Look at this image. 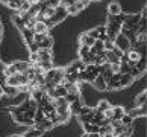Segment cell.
Returning a JSON list of instances; mask_svg holds the SVG:
<instances>
[{
  "label": "cell",
  "mask_w": 147,
  "mask_h": 137,
  "mask_svg": "<svg viewBox=\"0 0 147 137\" xmlns=\"http://www.w3.org/2000/svg\"><path fill=\"white\" fill-rule=\"evenodd\" d=\"M114 46H115L117 49H120V50H121L123 53L127 52L129 49L132 47V46H130V41H129L123 34H117V37L114 38Z\"/></svg>",
  "instance_id": "obj_1"
},
{
  "label": "cell",
  "mask_w": 147,
  "mask_h": 137,
  "mask_svg": "<svg viewBox=\"0 0 147 137\" xmlns=\"http://www.w3.org/2000/svg\"><path fill=\"white\" fill-rule=\"evenodd\" d=\"M91 85L94 87L96 90H99V91H103V90H106V81H105V78L99 73L94 78V81L91 82Z\"/></svg>",
  "instance_id": "obj_2"
},
{
  "label": "cell",
  "mask_w": 147,
  "mask_h": 137,
  "mask_svg": "<svg viewBox=\"0 0 147 137\" xmlns=\"http://www.w3.org/2000/svg\"><path fill=\"white\" fill-rule=\"evenodd\" d=\"M126 53V57H127V59L129 61H132V63H137V61H140L141 58H143V55H141V52L138 50V49H134V47H130L127 52H124Z\"/></svg>",
  "instance_id": "obj_3"
},
{
  "label": "cell",
  "mask_w": 147,
  "mask_h": 137,
  "mask_svg": "<svg viewBox=\"0 0 147 137\" xmlns=\"http://www.w3.org/2000/svg\"><path fill=\"white\" fill-rule=\"evenodd\" d=\"M36 55H38V59H40V61H52L53 59L52 49H38Z\"/></svg>",
  "instance_id": "obj_4"
},
{
  "label": "cell",
  "mask_w": 147,
  "mask_h": 137,
  "mask_svg": "<svg viewBox=\"0 0 147 137\" xmlns=\"http://www.w3.org/2000/svg\"><path fill=\"white\" fill-rule=\"evenodd\" d=\"M34 34H49V27L46 25V21H36V23L34 25Z\"/></svg>",
  "instance_id": "obj_5"
},
{
  "label": "cell",
  "mask_w": 147,
  "mask_h": 137,
  "mask_svg": "<svg viewBox=\"0 0 147 137\" xmlns=\"http://www.w3.org/2000/svg\"><path fill=\"white\" fill-rule=\"evenodd\" d=\"M40 12L42 14V17H44V21L52 18L53 15H55V6H50V5H46V6H42Z\"/></svg>",
  "instance_id": "obj_6"
},
{
  "label": "cell",
  "mask_w": 147,
  "mask_h": 137,
  "mask_svg": "<svg viewBox=\"0 0 147 137\" xmlns=\"http://www.w3.org/2000/svg\"><path fill=\"white\" fill-rule=\"evenodd\" d=\"M64 69H55V72H53V76H52V82L55 85H58V84H61L62 82V79H64Z\"/></svg>",
  "instance_id": "obj_7"
},
{
  "label": "cell",
  "mask_w": 147,
  "mask_h": 137,
  "mask_svg": "<svg viewBox=\"0 0 147 137\" xmlns=\"http://www.w3.org/2000/svg\"><path fill=\"white\" fill-rule=\"evenodd\" d=\"M34 127L36 128V130H41V131H46V130H52L53 128V123H52V120H49L47 117H44L41 120L40 123H36V125H34Z\"/></svg>",
  "instance_id": "obj_8"
},
{
  "label": "cell",
  "mask_w": 147,
  "mask_h": 137,
  "mask_svg": "<svg viewBox=\"0 0 147 137\" xmlns=\"http://www.w3.org/2000/svg\"><path fill=\"white\" fill-rule=\"evenodd\" d=\"M67 89L62 85V84H58V85H55V89H53V97H65V95H67Z\"/></svg>",
  "instance_id": "obj_9"
},
{
  "label": "cell",
  "mask_w": 147,
  "mask_h": 137,
  "mask_svg": "<svg viewBox=\"0 0 147 137\" xmlns=\"http://www.w3.org/2000/svg\"><path fill=\"white\" fill-rule=\"evenodd\" d=\"M52 46H53V40H52V37L50 35H44V38L38 43V47L40 49H52Z\"/></svg>",
  "instance_id": "obj_10"
},
{
  "label": "cell",
  "mask_w": 147,
  "mask_h": 137,
  "mask_svg": "<svg viewBox=\"0 0 147 137\" xmlns=\"http://www.w3.org/2000/svg\"><path fill=\"white\" fill-rule=\"evenodd\" d=\"M99 125H94V123H84V131L85 134H99Z\"/></svg>",
  "instance_id": "obj_11"
},
{
  "label": "cell",
  "mask_w": 147,
  "mask_h": 137,
  "mask_svg": "<svg viewBox=\"0 0 147 137\" xmlns=\"http://www.w3.org/2000/svg\"><path fill=\"white\" fill-rule=\"evenodd\" d=\"M12 64H14V67L18 73H24L26 70H28V67L30 65V63H28V61H15Z\"/></svg>",
  "instance_id": "obj_12"
},
{
  "label": "cell",
  "mask_w": 147,
  "mask_h": 137,
  "mask_svg": "<svg viewBox=\"0 0 147 137\" xmlns=\"http://www.w3.org/2000/svg\"><path fill=\"white\" fill-rule=\"evenodd\" d=\"M121 12L123 11H121V8H120V3H117V2H112L109 6H108V14L109 15H118Z\"/></svg>",
  "instance_id": "obj_13"
},
{
  "label": "cell",
  "mask_w": 147,
  "mask_h": 137,
  "mask_svg": "<svg viewBox=\"0 0 147 137\" xmlns=\"http://www.w3.org/2000/svg\"><path fill=\"white\" fill-rule=\"evenodd\" d=\"M105 50V49H103V41L102 40H99V38H97V40L94 41V44H92L91 47H90V52L91 53H100V52H103Z\"/></svg>",
  "instance_id": "obj_14"
},
{
  "label": "cell",
  "mask_w": 147,
  "mask_h": 137,
  "mask_svg": "<svg viewBox=\"0 0 147 137\" xmlns=\"http://www.w3.org/2000/svg\"><path fill=\"white\" fill-rule=\"evenodd\" d=\"M94 38H91L88 34H82V35H80L79 37V43H80V46H82V44H85V46H92V44H94Z\"/></svg>",
  "instance_id": "obj_15"
},
{
  "label": "cell",
  "mask_w": 147,
  "mask_h": 137,
  "mask_svg": "<svg viewBox=\"0 0 147 137\" xmlns=\"http://www.w3.org/2000/svg\"><path fill=\"white\" fill-rule=\"evenodd\" d=\"M21 34H23V38H24V41L28 43V44L34 41V31H32V29L23 27V29H21Z\"/></svg>",
  "instance_id": "obj_16"
},
{
  "label": "cell",
  "mask_w": 147,
  "mask_h": 137,
  "mask_svg": "<svg viewBox=\"0 0 147 137\" xmlns=\"http://www.w3.org/2000/svg\"><path fill=\"white\" fill-rule=\"evenodd\" d=\"M108 108H111V104L108 102V101H100L99 105L92 110V111H94V113H103V111H106Z\"/></svg>",
  "instance_id": "obj_17"
},
{
  "label": "cell",
  "mask_w": 147,
  "mask_h": 137,
  "mask_svg": "<svg viewBox=\"0 0 147 137\" xmlns=\"http://www.w3.org/2000/svg\"><path fill=\"white\" fill-rule=\"evenodd\" d=\"M100 70H102V67H100V65H96V64L85 65V72L86 73H91V75H96V76L100 73Z\"/></svg>",
  "instance_id": "obj_18"
},
{
  "label": "cell",
  "mask_w": 147,
  "mask_h": 137,
  "mask_svg": "<svg viewBox=\"0 0 147 137\" xmlns=\"http://www.w3.org/2000/svg\"><path fill=\"white\" fill-rule=\"evenodd\" d=\"M42 133L44 131H41V130H35L34 127H30V130H28L26 133L23 134V137H41Z\"/></svg>",
  "instance_id": "obj_19"
},
{
  "label": "cell",
  "mask_w": 147,
  "mask_h": 137,
  "mask_svg": "<svg viewBox=\"0 0 147 137\" xmlns=\"http://www.w3.org/2000/svg\"><path fill=\"white\" fill-rule=\"evenodd\" d=\"M132 81H134L132 76L129 73H124V75H121V78H120V85H121V89H123V87H127L129 84H132Z\"/></svg>",
  "instance_id": "obj_20"
},
{
  "label": "cell",
  "mask_w": 147,
  "mask_h": 137,
  "mask_svg": "<svg viewBox=\"0 0 147 137\" xmlns=\"http://www.w3.org/2000/svg\"><path fill=\"white\" fill-rule=\"evenodd\" d=\"M44 93H46V91H42V90H40V89H38V90H32V91H30V99H34V101L38 104V102L42 99Z\"/></svg>",
  "instance_id": "obj_21"
},
{
  "label": "cell",
  "mask_w": 147,
  "mask_h": 137,
  "mask_svg": "<svg viewBox=\"0 0 147 137\" xmlns=\"http://www.w3.org/2000/svg\"><path fill=\"white\" fill-rule=\"evenodd\" d=\"M112 114H114V119H121L123 114H126V110H124L123 107H112Z\"/></svg>",
  "instance_id": "obj_22"
},
{
  "label": "cell",
  "mask_w": 147,
  "mask_h": 137,
  "mask_svg": "<svg viewBox=\"0 0 147 137\" xmlns=\"http://www.w3.org/2000/svg\"><path fill=\"white\" fill-rule=\"evenodd\" d=\"M15 73H18L17 70H15V67H14V64H8V65H5V69H3V75L6 76H14Z\"/></svg>",
  "instance_id": "obj_23"
},
{
  "label": "cell",
  "mask_w": 147,
  "mask_h": 137,
  "mask_svg": "<svg viewBox=\"0 0 147 137\" xmlns=\"http://www.w3.org/2000/svg\"><path fill=\"white\" fill-rule=\"evenodd\" d=\"M146 99H147V95H146V90L144 91H141L138 97H137V101H135V107H141V105H144L146 104Z\"/></svg>",
  "instance_id": "obj_24"
},
{
  "label": "cell",
  "mask_w": 147,
  "mask_h": 137,
  "mask_svg": "<svg viewBox=\"0 0 147 137\" xmlns=\"http://www.w3.org/2000/svg\"><path fill=\"white\" fill-rule=\"evenodd\" d=\"M42 119H44V113H42V110L41 108H36L35 110V116H34V125L40 123Z\"/></svg>",
  "instance_id": "obj_25"
},
{
  "label": "cell",
  "mask_w": 147,
  "mask_h": 137,
  "mask_svg": "<svg viewBox=\"0 0 147 137\" xmlns=\"http://www.w3.org/2000/svg\"><path fill=\"white\" fill-rule=\"evenodd\" d=\"M120 122H121V125H126V127H130L134 122V117L130 116V114H123V117L120 119Z\"/></svg>",
  "instance_id": "obj_26"
},
{
  "label": "cell",
  "mask_w": 147,
  "mask_h": 137,
  "mask_svg": "<svg viewBox=\"0 0 147 137\" xmlns=\"http://www.w3.org/2000/svg\"><path fill=\"white\" fill-rule=\"evenodd\" d=\"M6 85L14 87V89H17V87L20 85V84H18V79L15 78V75H14V76H8V78H6Z\"/></svg>",
  "instance_id": "obj_27"
},
{
  "label": "cell",
  "mask_w": 147,
  "mask_h": 137,
  "mask_svg": "<svg viewBox=\"0 0 147 137\" xmlns=\"http://www.w3.org/2000/svg\"><path fill=\"white\" fill-rule=\"evenodd\" d=\"M65 11H67V15H76V14L79 12V9L74 6V3L67 5V6H65Z\"/></svg>",
  "instance_id": "obj_28"
},
{
  "label": "cell",
  "mask_w": 147,
  "mask_h": 137,
  "mask_svg": "<svg viewBox=\"0 0 147 137\" xmlns=\"http://www.w3.org/2000/svg\"><path fill=\"white\" fill-rule=\"evenodd\" d=\"M14 23H15V26H17L20 31L24 27V21H23V18H21L20 15H14Z\"/></svg>",
  "instance_id": "obj_29"
},
{
  "label": "cell",
  "mask_w": 147,
  "mask_h": 137,
  "mask_svg": "<svg viewBox=\"0 0 147 137\" xmlns=\"http://www.w3.org/2000/svg\"><path fill=\"white\" fill-rule=\"evenodd\" d=\"M65 101H67L68 104H73L76 101H79V95H73V93H67L65 95Z\"/></svg>",
  "instance_id": "obj_30"
},
{
  "label": "cell",
  "mask_w": 147,
  "mask_h": 137,
  "mask_svg": "<svg viewBox=\"0 0 147 137\" xmlns=\"http://www.w3.org/2000/svg\"><path fill=\"white\" fill-rule=\"evenodd\" d=\"M88 53H90V46H85V44H82V46L79 47V57H80V58L86 57Z\"/></svg>",
  "instance_id": "obj_31"
},
{
  "label": "cell",
  "mask_w": 147,
  "mask_h": 137,
  "mask_svg": "<svg viewBox=\"0 0 147 137\" xmlns=\"http://www.w3.org/2000/svg\"><path fill=\"white\" fill-rule=\"evenodd\" d=\"M114 47H115V46H114V41H111V40H105V41H103V49H105V50H112Z\"/></svg>",
  "instance_id": "obj_32"
},
{
  "label": "cell",
  "mask_w": 147,
  "mask_h": 137,
  "mask_svg": "<svg viewBox=\"0 0 147 137\" xmlns=\"http://www.w3.org/2000/svg\"><path fill=\"white\" fill-rule=\"evenodd\" d=\"M130 67L127 65V63H120V73L124 75V73H129Z\"/></svg>",
  "instance_id": "obj_33"
},
{
  "label": "cell",
  "mask_w": 147,
  "mask_h": 137,
  "mask_svg": "<svg viewBox=\"0 0 147 137\" xmlns=\"http://www.w3.org/2000/svg\"><path fill=\"white\" fill-rule=\"evenodd\" d=\"M40 59H38V55H36V52H30L29 53V63L30 64H36Z\"/></svg>",
  "instance_id": "obj_34"
},
{
  "label": "cell",
  "mask_w": 147,
  "mask_h": 137,
  "mask_svg": "<svg viewBox=\"0 0 147 137\" xmlns=\"http://www.w3.org/2000/svg\"><path fill=\"white\" fill-rule=\"evenodd\" d=\"M73 65L76 67V70H78V72H84V70H85V64H84L82 61H76V63H73Z\"/></svg>",
  "instance_id": "obj_35"
},
{
  "label": "cell",
  "mask_w": 147,
  "mask_h": 137,
  "mask_svg": "<svg viewBox=\"0 0 147 137\" xmlns=\"http://www.w3.org/2000/svg\"><path fill=\"white\" fill-rule=\"evenodd\" d=\"M28 47H29V52H36L38 49H40V47H38V43H35V41L29 43V44H28Z\"/></svg>",
  "instance_id": "obj_36"
},
{
  "label": "cell",
  "mask_w": 147,
  "mask_h": 137,
  "mask_svg": "<svg viewBox=\"0 0 147 137\" xmlns=\"http://www.w3.org/2000/svg\"><path fill=\"white\" fill-rule=\"evenodd\" d=\"M109 67L114 73H120V63H112V64H109Z\"/></svg>",
  "instance_id": "obj_37"
},
{
  "label": "cell",
  "mask_w": 147,
  "mask_h": 137,
  "mask_svg": "<svg viewBox=\"0 0 147 137\" xmlns=\"http://www.w3.org/2000/svg\"><path fill=\"white\" fill-rule=\"evenodd\" d=\"M86 34H88L91 38H94V40H97V38H99V32H97V29H91L90 32H86Z\"/></svg>",
  "instance_id": "obj_38"
},
{
  "label": "cell",
  "mask_w": 147,
  "mask_h": 137,
  "mask_svg": "<svg viewBox=\"0 0 147 137\" xmlns=\"http://www.w3.org/2000/svg\"><path fill=\"white\" fill-rule=\"evenodd\" d=\"M47 35V34H46ZM42 38H44V34H34V41L35 43H40Z\"/></svg>",
  "instance_id": "obj_39"
},
{
  "label": "cell",
  "mask_w": 147,
  "mask_h": 137,
  "mask_svg": "<svg viewBox=\"0 0 147 137\" xmlns=\"http://www.w3.org/2000/svg\"><path fill=\"white\" fill-rule=\"evenodd\" d=\"M2 95H3V89L0 87V96H2Z\"/></svg>",
  "instance_id": "obj_40"
},
{
  "label": "cell",
  "mask_w": 147,
  "mask_h": 137,
  "mask_svg": "<svg viewBox=\"0 0 147 137\" xmlns=\"http://www.w3.org/2000/svg\"><path fill=\"white\" fill-rule=\"evenodd\" d=\"M82 137H90V136H88V134H85V136H82Z\"/></svg>",
  "instance_id": "obj_41"
},
{
  "label": "cell",
  "mask_w": 147,
  "mask_h": 137,
  "mask_svg": "<svg viewBox=\"0 0 147 137\" xmlns=\"http://www.w3.org/2000/svg\"><path fill=\"white\" fill-rule=\"evenodd\" d=\"M11 137H21V136H11Z\"/></svg>",
  "instance_id": "obj_42"
}]
</instances>
